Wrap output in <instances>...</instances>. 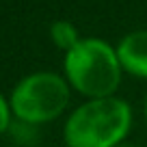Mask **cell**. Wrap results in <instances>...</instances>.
<instances>
[{
    "instance_id": "8992f818",
    "label": "cell",
    "mask_w": 147,
    "mask_h": 147,
    "mask_svg": "<svg viewBox=\"0 0 147 147\" xmlns=\"http://www.w3.org/2000/svg\"><path fill=\"white\" fill-rule=\"evenodd\" d=\"M11 104L2 93H0V134H5L11 128Z\"/></svg>"
},
{
    "instance_id": "3957f363",
    "label": "cell",
    "mask_w": 147,
    "mask_h": 147,
    "mask_svg": "<svg viewBox=\"0 0 147 147\" xmlns=\"http://www.w3.org/2000/svg\"><path fill=\"white\" fill-rule=\"evenodd\" d=\"M15 119L39 125L56 119L69 104V82L52 71H35L22 78L9 97Z\"/></svg>"
},
{
    "instance_id": "277c9868",
    "label": "cell",
    "mask_w": 147,
    "mask_h": 147,
    "mask_svg": "<svg viewBox=\"0 0 147 147\" xmlns=\"http://www.w3.org/2000/svg\"><path fill=\"white\" fill-rule=\"evenodd\" d=\"M115 50L123 71L136 78H147V28L128 32Z\"/></svg>"
},
{
    "instance_id": "5b68a950",
    "label": "cell",
    "mask_w": 147,
    "mask_h": 147,
    "mask_svg": "<svg viewBox=\"0 0 147 147\" xmlns=\"http://www.w3.org/2000/svg\"><path fill=\"white\" fill-rule=\"evenodd\" d=\"M50 39L54 41L56 48L69 52L74 46H78L80 35H78V28L74 26L71 22H67V20H56L50 26Z\"/></svg>"
},
{
    "instance_id": "6da1fadb",
    "label": "cell",
    "mask_w": 147,
    "mask_h": 147,
    "mask_svg": "<svg viewBox=\"0 0 147 147\" xmlns=\"http://www.w3.org/2000/svg\"><path fill=\"white\" fill-rule=\"evenodd\" d=\"M132 125V108L121 97L80 104L63 125L67 147H119Z\"/></svg>"
},
{
    "instance_id": "52a82bcc",
    "label": "cell",
    "mask_w": 147,
    "mask_h": 147,
    "mask_svg": "<svg viewBox=\"0 0 147 147\" xmlns=\"http://www.w3.org/2000/svg\"><path fill=\"white\" fill-rule=\"evenodd\" d=\"M145 119H147V100H145Z\"/></svg>"
},
{
    "instance_id": "7a4b0ae2",
    "label": "cell",
    "mask_w": 147,
    "mask_h": 147,
    "mask_svg": "<svg viewBox=\"0 0 147 147\" xmlns=\"http://www.w3.org/2000/svg\"><path fill=\"white\" fill-rule=\"evenodd\" d=\"M65 80L89 100L113 97L121 82V63L117 50L104 39L84 37L65 52Z\"/></svg>"
},
{
    "instance_id": "ba28073f",
    "label": "cell",
    "mask_w": 147,
    "mask_h": 147,
    "mask_svg": "<svg viewBox=\"0 0 147 147\" xmlns=\"http://www.w3.org/2000/svg\"><path fill=\"white\" fill-rule=\"evenodd\" d=\"M119 147H132V145H119Z\"/></svg>"
}]
</instances>
